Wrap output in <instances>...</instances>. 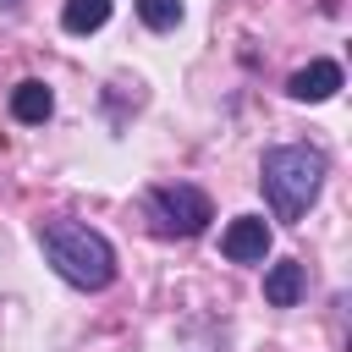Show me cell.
<instances>
[{"label": "cell", "mask_w": 352, "mask_h": 352, "mask_svg": "<svg viewBox=\"0 0 352 352\" xmlns=\"http://www.w3.org/2000/svg\"><path fill=\"white\" fill-rule=\"evenodd\" d=\"M38 248L50 258V270L66 286H77V292H104L116 280V248H110V236L94 231V226H82V220H44Z\"/></svg>", "instance_id": "obj_1"}, {"label": "cell", "mask_w": 352, "mask_h": 352, "mask_svg": "<svg viewBox=\"0 0 352 352\" xmlns=\"http://www.w3.org/2000/svg\"><path fill=\"white\" fill-rule=\"evenodd\" d=\"M148 214H154V226H160L165 236H198V231L214 220V204H209L204 187L176 182V187H154V192H148Z\"/></svg>", "instance_id": "obj_3"}, {"label": "cell", "mask_w": 352, "mask_h": 352, "mask_svg": "<svg viewBox=\"0 0 352 352\" xmlns=\"http://www.w3.org/2000/svg\"><path fill=\"white\" fill-rule=\"evenodd\" d=\"M336 88H341V66H336V60H308L302 72L286 77V94L302 99V104H319V99H330Z\"/></svg>", "instance_id": "obj_5"}, {"label": "cell", "mask_w": 352, "mask_h": 352, "mask_svg": "<svg viewBox=\"0 0 352 352\" xmlns=\"http://www.w3.org/2000/svg\"><path fill=\"white\" fill-rule=\"evenodd\" d=\"M302 286L308 280H302V264L297 258H280V264L264 270V302L270 308H297L302 302Z\"/></svg>", "instance_id": "obj_6"}, {"label": "cell", "mask_w": 352, "mask_h": 352, "mask_svg": "<svg viewBox=\"0 0 352 352\" xmlns=\"http://www.w3.org/2000/svg\"><path fill=\"white\" fill-rule=\"evenodd\" d=\"M138 16H143V28L170 33V28L182 22V0H138Z\"/></svg>", "instance_id": "obj_9"}, {"label": "cell", "mask_w": 352, "mask_h": 352, "mask_svg": "<svg viewBox=\"0 0 352 352\" xmlns=\"http://www.w3.org/2000/svg\"><path fill=\"white\" fill-rule=\"evenodd\" d=\"M110 22V0H66L60 6V28L66 33H99Z\"/></svg>", "instance_id": "obj_8"}, {"label": "cell", "mask_w": 352, "mask_h": 352, "mask_svg": "<svg viewBox=\"0 0 352 352\" xmlns=\"http://www.w3.org/2000/svg\"><path fill=\"white\" fill-rule=\"evenodd\" d=\"M220 253H226L231 264H264V253H270V226H264L258 214H236V220L220 231Z\"/></svg>", "instance_id": "obj_4"}, {"label": "cell", "mask_w": 352, "mask_h": 352, "mask_svg": "<svg viewBox=\"0 0 352 352\" xmlns=\"http://www.w3.org/2000/svg\"><path fill=\"white\" fill-rule=\"evenodd\" d=\"M50 110H55V94H50L38 77H28V82H16V88H11V116H16L22 126L50 121Z\"/></svg>", "instance_id": "obj_7"}, {"label": "cell", "mask_w": 352, "mask_h": 352, "mask_svg": "<svg viewBox=\"0 0 352 352\" xmlns=\"http://www.w3.org/2000/svg\"><path fill=\"white\" fill-rule=\"evenodd\" d=\"M324 154L308 148V143H275L264 148V165H258V182H264V198L275 209V220H302L314 209V198L324 192Z\"/></svg>", "instance_id": "obj_2"}]
</instances>
